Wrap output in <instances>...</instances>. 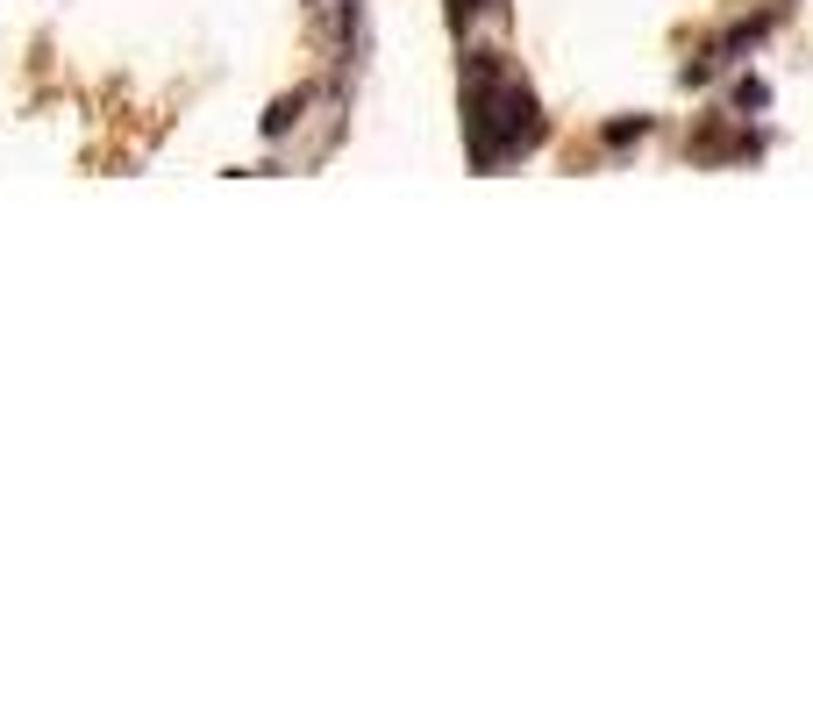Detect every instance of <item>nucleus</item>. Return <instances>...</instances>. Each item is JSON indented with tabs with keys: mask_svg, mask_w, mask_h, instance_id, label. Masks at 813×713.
<instances>
[{
	"mask_svg": "<svg viewBox=\"0 0 813 713\" xmlns=\"http://www.w3.org/2000/svg\"><path fill=\"white\" fill-rule=\"evenodd\" d=\"M478 8H492V0H449V22H457V29H464V22H471V14H478Z\"/></svg>",
	"mask_w": 813,
	"mask_h": 713,
	"instance_id": "39448f33",
	"label": "nucleus"
},
{
	"mask_svg": "<svg viewBox=\"0 0 813 713\" xmlns=\"http://www.w3.org/2000/svg\"><path fill=\"white\" fill-rule=\"evenodd\" d=\"M642 129H650L642 115H636V121H607V129H599V143H607V150H621V143H636Z\"/></svg>",
	"mask_w": 813,
	"mask_h": 713,
	"instance_id": "20e7f679",
	"label": "nucleus"
},
{
	"mask_svg": "<svg viewBox=\"0 0 813 713\" xmlns=\"http://www.w3.org/2000/svg\"><path fill=\"white\" fill-rule=\"evenodd\" d=\"M300 108H307V94H285V100H271V115H264V136H285L300 121Z\"/></svg>",
	"mask_w": 813,
	"mask_h": 713,
	"instance_id": "f257e3e1",
	"label": "nucleus"
},
{
	"mask_svg": "<svg viewBox=\"0 0 813 713\" xmlns=\"http://www.w3.org/2000/svg\"><path fill=\"white\" fill-rule=\"evenodd\" d=\"M735 108H742V115H763V108H771V86H763V79H742V86H735Z\"/></svg>",
	"mask_w": 813,
	"mask_h": 713,
	"instance_id": "7ed1b4c3",
	"label": "nucleus"
},
{
	"mask_svg": "<svg viewBox=\"0 0 813 713\" xmlns=\"http://www.w3.org/2000/svg\"><path fill=\"white\" fill-rule=\"evenodd\" d=\"M763 36H771V14H757V22H742V29H735L728 43H720V57H742L749 43H763Z\"/></svg>",
	"mask_w": 813,
	"mask_h": 713,
	"instance_id": "f03ea898",
	"label": "nucleus"
}]
</instances>
